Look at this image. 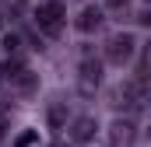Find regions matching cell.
<instances>
[{"mask_svg":"<svg viewBox=\"0 0 151 147\" xmlns=\"http://www.w3.org/2000/svg\"><path fill=\"white\" fill-rule=\"evenodd\" d=\"M134 49H137L134 32H116V35H109V42H106V60L116 63V67H123V63H130Z\"/></svg>","mask_w":151,"mask_h":147,"instance_id":"cell-2","label":"cell"},{"mask_svg":"<svg viewBox=\"0 0 151 147\" xmlns=\"http://www.w3.org/2000/svg\"><path fill=\"white\" fill-rule=\"evenodd\" d=\"M137 140V126L130 119H116L109 126V147H134Z\"/></svg>","mask_w":151,"mask_h":147,"instance_id":"cell-5","label":"cell"},{"mask_svg":"<svg viewBox=\"0 0 151 147\" xmlns=\"http://www.w3.org/2000/svg\"><path fill=\"white\" fill-rule=\"evenodd\" d=\"M56 4H60V0H56Z\"/></svg>","mask_w":151,"mask_h":147,"instance_id":"cell-13","label":"cell"},{"mask_svg":"<svg viewBox=\"0 0 151 147\" xmlns=\"http://www.w3.org/2000/svg\"><path fill=\"white\" fill-rule=\"evenodd\" d=\"M35 140H39V130H25V133L14 140V147H32Z\"/></svg>","mask_w":151,"mask_h":147,"instance_id":"cell-10","label":"cell"},{"mask_svg":"<svg viewBox=\"0 0 151 147\" xmlns=\"http://www.w3.org/2000/svg\"><path fill=\"white\" fill-rule=\"evenodd\" d=\"M99 25H102V7H95V4H88V7L74 18V28H77V32H84V35H91Z\"/></svg>","mask_w":151,"mask_h":147,"instance_id":"cell-7","label":"cell"},{"mask_svg":"<svg viewBox=\"0 0 151 147\" xmlns=\"http://www.w3.org/2000/svg\"><path fill=\"white\" fill-rule=\"evenodd\" d=\"M46 119H49L53 130H63V123H67V105H63V102H53V105L46 109Z\"/></svg>","mask_w":151,"mask_h":147,"instance_id":"cell-8","label":"cell"},{"mask_svg":"<svg viewBox=\"0 0 151 147\" xmlns=\"http://www.w3.org/2000/svg\"><path fill=\"white\" fill-rule=\"evenodd\" d=\"M0 25H4V18H0Z\"/></svg>","mask_w":151,"mask_h":147,"instance_id":"cell-12","label":"cell"},{"mask_svg":"<svg viewBox=\"0 0 151 147\" xmlns=\"http://www.w3.org/2000/svg\"><path fill=\"white\" fill-rule=\"evenodd\" d=\"M32 21H35V28L42 32V35L56 39L63 28H67V11H63V4H56V0H46V4L35 7Z\"/></svg>","mask_w":151,"mask_h":147,"instance_id":"cell-1","label":"cell"},{"mask_svg":"<svg viewBox=\"0 0 151 147\" xmlns=\"http://www.w3.org/2000/svg\"><path fill=\"white\" fill-rule=\"evenodd\" d=\"M4 53H7V56H18V53H21V35H14V32L4 35Z\"/></svg>","mask_w":151,"mask_h":147,"instance_id":"cell-9","label":"cell"},{"mask_svg":"<svg viewBox=\"0 0 151 147\" xmlns=\"http://www.w3.org/2000/svg\"><path fill=\"white\" fill-rule=\"evenodd\" d=\"M0 140H4V126H0Z\"/></svg>","mask_w":151,"mask_h":147,"instance_id":"cell-11","label":"cell"},{"mask_svg":"<svg viewBox=\"0 0 151 147\" xmlns=\"http://www.w3.org/2000/svg\"><path fill=\"white\" fill-rule=\"evenodd\" d=\"M99 84H102V63L91 60V56H84L81 67H77V91L81 95H95Z\"/></svg>","mask_w":151,"mask_h":147,"instance_id":"cell-4","label":"cell"},{"mask_svg":"<svg viewBox=\"0 0 151 147\" xmlns=\"http://www.w3.org/2000/svg\"><path fill=\"white\" fill-rule=\"evenodd\" d=\"M144 102H148V88H144V77H137V81H127L119 91H116V105L127 112H141L144 109Z\"/></svg>","mask_w":151,"mask_h":147,"instance_id":"cell-3","label":"cell"},{"mask_svg":"<svg viewBox=\"0 0 151 147\" xmlns=\"http://www.w3.org/2000/svg\"><path fill=\"white\" fill-rule=\"evenodd\" d=\"M95 130H99L95 116H77L74 123H70V140H74V144H88V140L95 137Z\"/></svg>","mask_w":151,"mask_h":147,"instance_id":"cell-6","label":"cell"}]
</instances>
